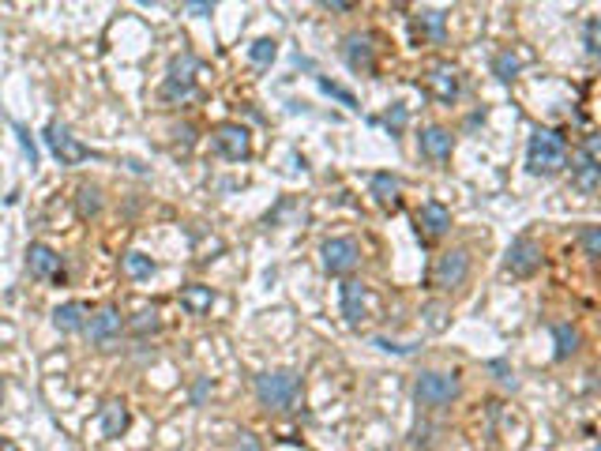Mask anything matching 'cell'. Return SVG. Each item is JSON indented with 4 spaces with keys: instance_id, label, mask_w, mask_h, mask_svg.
Returning <instances> with one entry per match:
<instances>
[{
    "instance_id": "6da1fadb",
    "label": "cell",
    "mask_w": 601,
    "mask_h": 451,
    "mask_svg": "<svg viewBox=\"0 0 601 451\" xmlns=\"http://www.w3.org/2000/svg\"><path fill=\"white\" fill-rule=\"evenodd\" d=\"M568 166V139L556 129H538L526 139V173L530 177H556Z\"/></svg>"
},
{
    "instance_id": "7a4b0ae2",
    "label": "cell",
    "mask_w": 601,
    "mask_h": 451,
    "mask_svg": "<svg viewBox=\"0 0 601 451\" xmlns=\"http://www.w3.org/2000/svg\"><path fill=\"white\" fill-rule=\"evenodd\" d=\"M256 399L263 410L271 413H286V410H294L301 403V395H305V380H301V372L297 369H267L256 376Z\"/></svg>"
},
{
    "instance_id": "3957f363",
    "label": "cell",
    "mask_w": 601,
    "mask_h": 451,
    "mask_svg": "<svg viewBox=\"0 0 601 451\" xmlns=\"http://www.w3.org/2000/svg\"><path fill=\"white\" fill-rule=\"evenodd\" d=\"M413 403L422 410H447L451 403H459L463 395V380L459 372H444V369H422L410 384Z\"/></svg>"
},
{
    "instance_id": "277c9868",
    "label": "cell",
    "mask_w": 601,
    "mask_h": 451,
    "mask_svg": "<svg viewBox=\"0 0 601 451\" xmlns=\"http://www.w3.org/2000/svg\"><path fill=\"white\" fill-rule=\"evenodd\" d=\"M196 71H199V61L192 57V53H180V57H173L166 79H162V87H158V98L166 102V105L188 102L196 95Z\"/></svg>"
},
{
    "instance_id": "5b68a950",
    "label": "cell",
    "mask_w": 601,
    "mask_h": 451,
    "mask_svg": "<svg viewBox=\"0 0 601 451\" xmlns=\"http://www.w3.org/2000/svg\"><path fill=\"white\" fill-rule=\"evenodd\" d=\"M42 139H46V147L53 151V158H57L61 166H79V162H87V158H98V151H90L87 143H79L76 136H71L68 124H61V121H49Z\"/></svg>"
},
{
    "instance_id": "8992f818",
    "label": "cell",
    "mask_w": 601,
    "mask_h": 451,
    "mask_svg": "<svg viewBox=\"0 0 601 451\" xmlns=\"http://www.w3.org/2000/svg\"><path fill=\"white\" fill-rule=\"evenodd\" d=\"M470 279V252L466 248H447L436 256L432 271H429V286L432 290H459Z\"/></svg>"
},
{
    "instance_id": "52a82bcc",
    "label": "cell",
    "mask_w": 601,
    "mask_h": 451,
    "mask_svg": "<svg viewBox=\"0 0 601 451\" xmlns=\"http://www.w3.org/2000/svg\"><path fill=\"white\" fill-rule=\"evenodd\" d=\"M541 263H545V248H541V241H534V238H515L512 245H507V252H504V271L512 279H534L538 271H541Z\"/></svg>"
},
{
    "instance_id": "ba28073f",
    "label": "cell",
    "mask_w": 601,
    "mask_h": 451,
    "mask_svg": "<svg viewBox=\"0 0 601 451\" xmlns=\"http://www.w3.org/2000/svg\"><path fill=\"white\" fill-rule=\"evenodd\" d=\"M87 338H90V347H98V350H113L121 335H124V316L117 305H102V309H95L87 316Z\"/></svg>"
},
{
    "instance_id": "9c48e42d",
    "label": "cell",
    "mask_w": 601,
    "mask_h": 451,
    "mask_svg": "<svg viewBox=\"0 0 601 451\" xmlns=\"http://www.w3.org/2000/svg\"><path fill=\"white\" fill-rule=\"evenodd\" d=\"M320 263L323 271L331 279H342V275H350V271H357L361 263V245L354 238H331V241H323L320 245Z\"/></svg>"
},
{
    "instance_id": "30bf717a",
    "label": "cell",
    "mask_w": 601,
    "mask_h": 451,
    "mask_svg": "<svg viewBox=\"0 0 601 451\" xmlns=\"http://www.w3.org/2000/svg\"><path fill=\"white\" fill-rule=\"evenodd\" d=\"M211 143H214V151L222 155L226 162H248L252 158V132L245 129L241 121H222L214 129Z\"/></svg>"
},
{
    "instance_id": "8fae6325",
    "label": "cell",
    "mask_w": 601,
    "mask_h": 451,
    "mask_svg": "<svg viewBox=\"0 0 601 451\" xmlns=\"http://www.w3.org/2000/svg\"><path fill=\"white\" fill-rule=\"evenodd\" d=\"M27 271H30V279H49V282H57V286L68 279L61 252L53 248V245H46V241H30L27 245Z\"/></svg>"
},
{
    "instance_id": "7c38bea8",
    "label": "cell",
    "mask_w": 601,
    "mask_h": 451,
    "mask_svg": "<svg viewBox=\"0 0 601 451\" xmlns=\"http://www.w3.org/2000/svg\"><path fill=\"white\" fill-rule=\"evenodd\" d=\"M425 90L440 102V105H455L463 95V79H459V68H451V64H432L425 71Z\"/></svg>"
},
{
    "instance_id": "4fadbf2b",
    "label": "cell",
    "mask_w": 601,
    "mask_h": 451,
    "mask_svg": "<svg viewBox=\"0 0 601 451\" xmlns=\"http://www.w3.org/2000/svg\"><path fill=\"white\" fill-rule=\"evenodd\" d=\"M417 155L436 162V166H444L455 155V132L444 129V124H429V129L417 132Z\"/></svg>"
},
{
    "instance_id": "5bb4252c",
    "label": "cell",
    "mask_w": 601,
    "mask_h": 451,
    "mask_svg": "<svg viewBox=\"0 0 601 451\" xmlns=\"http://www.w3.org/2000/svg\"><path fill=\"white\" fill-rule=\"evenodd\" d=\"M338 305H342V316L350 328H361L369 320V286L357 282V279H346L338 286Z\"/></svg>"
},
{
    "instance_id": "9a60e30c",
    "label": "cell",
    "mask_w": 601,
    "mask_h": 451,
    "mask_svg": "<svg viewBox=\"0 0 601 451\" xmlns=\"http://www.w3.org/2000/svg\"><path fill=\"white\" fill-rule=\"evenodd\" d=\"M342 57H346V68L357 71V76H372L376 71V46H372L369 34H346Z\"/></svg>"
},
{
    "instance_id": "2e32d148",
    "label": "cell",
    "mask_w": 601,
    "mask_h": 451,
    "mask_svg": "<svg viewBox=\"0 0 601 451\" xmlns=\"http://www.w3.org/2000/svg\"><path fill=\"white\" fill-rule=\"evenodd\" d=\"M447 233H451V207L436 204V200L422 204V211H417V238L440 241V238H447Z\"/></svg>"
},
{
    "instance_id": "e0dca14e",
    "label": "cell",
    "mask_w": 601,
    "mask_h": 451,
    "mask_svg": "<svg viewBox=\"0 0 601 451\" xmlns=\"http://www.w3.org/2000/svg\"><path fill=\"white\" fill-rule=\"evenodd\" d=\"M129 425H132V413H129V406H124V399H105V403H102V410H98L102 437L117 440V437H124V432H129Z\"/></svg>"
},
{
    "instance_id": "ac0fdd59",
    "label": "cell",
    "mask_w": 601,
    "mask_h": 451,
    "mask_svg": "<svg viewBox=\"0 0 601 451\" xmlns=\"http://www.w3.org/2000/svg\"><path fill=\"white\" fill-rule=\"evenodd\" d=\"M369 196L384 211H398V204H403V180H398L395 173H372L369 177Z\"/></svg>"
},
{
    "instance_id": "d6986e66",
    "label": "cell",
    "mask_w": 601,
    "mask_h": 451,
    "mask_svg": "<svg viewBox=\"0 0 601 451\" xmlns=\"http://www.w3.org/2000/svg\"><path fill=\"white\" fill-rule=\"evenodd\" d=\"M597 185H601V162L590 158V155H579L575 166H572V188L579 196H594Z\"/></svg>"
},
{
    "instance_id": "ffe728a7",
    "label": "cell",
    "mask_w": 601,
    "mask_h": 451,
    "mask_svg": "<svg viewBox=\"0 0 601 451\" xmlns=\"http://www.w3.org/2000/svg\"><path fill=\"white\" fill-rule=\"evenodd\" d=\"M87 316H90V309L83 301H64V305L53 309V328H57L61 335H76V331L87 328Z\"/></svg>"
},
{
    "instance_id": "44dd1931",
    "label": "cell",
    "mask_w": 601,
    "mask_h": 451,
    "mask_svg": "<svg viewBox=\"0 0 601 451\" xmlns=\"http://www.w3.org/2000/svg\"><path fill=\"white\" fill-rule=\"evenodd\" d=\"M413 30L422 34V38L429 42H444V34H447V12L444 8H422L413 15Z\"/></svg>"
},
{
    "instance_id": "7402d4cb",
    "label": "cell",
    "mask_w": 601,
    "mask_h": 451,
    "mask_svg": "<svg viewBox=\"0 0 601 451\" xmlns=\"http://www.w3.org/2000/svg\"><path fill=\"white\" fill-rule=\"evenodd\" d=\"M553 357L556 361H572L575 354H579V347H582V335H579V328H572V323H553Z\"/></svg>"
},
{
    "instance_id": "603a6c76",
    "label": "cell",
    "mask_w": 601,
    "mask_h": 451,
    "mask_svg": "<svg viewBox=\"0 0 601 451\" xmlns=\"http://www.w3.org/2000/svg\"><path fill=\"white\" fill-rule=\"evenodd\" d=\"M211 305H214V290H211V286H204V282H192V286L180 290V309L192 313V316L211 313Z\"/></svg>"
},
{
    "instance_id": "cb8c5ba5",
    "label": "cell",
    "mask_w": 601,
    "mask_h": 451,
    "mask_svg": "<svg viewBox=\"0 0 601 451\" xmlns=\"http://www.w3.org/2000/svg\"><path fill=\"white\" fill-rule=\"evenodd\" d=\"M102 207H105V200H102V188H98V185H79V188H76V211H79L83 222L98 219Z\"/></svg>"
},
{
    "instance_id": "d4e9b609",
    "label": "cell",
    "mask_w": 601,
    "mask_h": 451,
    "mask_svg": "<svg viewBox=\"0 0 601 451\" xmlns=\"http://www.w3.org/2000/svg\"><path fill=\"white\" fill-rule=\"evenodd\" d=\"M519 71H522V57H519L515 49H500L497 57H493V76H497L500 83H512Z\"/></svg>"
},
{
    "instance_id": "484cf974",
    "label": "cell",
    "mask_w": 601,
    "mask_h": 451,
    "mask_svg": "<svg viewBox=\"0 0 601 451\" xmlns=\"http://www.w3.org/2000/svg\"><path fill=\"white\" fill-rule=\"evenodd\" d=\"M279 57V42L275 38H256L248 46V61L256 64V68H267V64H275Z\"/></svg>"
},
{
    "instance_id": "4316f807",
    "label": "cell",
    "mask_w": 601,
    "mask_h": 451,
    "mask_svg": "<svg viewBox=\"0 0 601 451\" xmlns=\"http://www.w3.org/2000/svg\"><path fill=\"white\" fill-rule=\"evenodd\" d=\"M124 271H129V279L143 282V279H151V275H154L158 263H154L151 256H143V252H129V256H124Z\"/></svg>"
},
{
    "instance_id": "83f0119b",
    "label": "cell",
    "mask_w": 601,
    "mask_h": 451,
    "mask_svg": "<svg viewBox=\"0 0 601 451\" xmlns=\"http://www.w3.org/2000/svg\"><path fill=\"white\" fill-rule=\"evenodd\" d=\"M124 328H132L136 335H154V331L162 328V320H158L154 309H143V313H136L132 320H124Z\"/></svg>"
},
{
    "instance_id": "f1b7e54d",
    "label": "cell",
    "mask_w": 601,
    "mask_h": 451,
    "mask_svg": "<svg viewBox=\"0 0 601 451\" xmlns=\"http://www.w3.org/2000/svg\"><path fill=\"white\" fill-rule=\"evenodd\" d=\"M316 87L323 90V95L327 98H335V102H342L346 105V110H361V105H357V98L350 95V90H346V87H338V83H331V79H323V76H316Z\"/></svg>"
},
{
    "instance_id": "f546056e",
    "label": "cell",
    "mask_w": 601,
    "mask_h": 451,
    "mask_svg": "<svg viewBox=\"0 0 601 451\" xmlns=\"http://www.w3.org/2000/svg\"><path fill=\"white\" fill-rule=\"evenodd\" d=\"M12 129H15V136H20V147H23L27 162H30V170H34V166H38V162H42V151H38V143H34V136H30V129H27L23 121H15Z\"/></svg>"
},
{
    "instance_id": "4dcf8cb0",
    "label": "cell",
    "mask_w": 601,
    "mask_h": 451,
    "mask_svg": "<svg viewBox=\"0 0 601 451\" xmlns=\"http://www.w3.org/2000/svg\"><path fill=\"white\" fill-rule=\"evenodd\" d=\"M406 121H410V113H406V105L403 102H395L391 110H388V117H384V124H388V132L398 139L403 136V129H406Z\"/></svg>"
},
{
    "instance_id": "1f68e13d",
    "label": "cell",
    "mask_w": 601,
    "mask_h": 451,
    "mask_svg": "<svg viewBox=\"0 0 601 451\" xmlns=\"http://www.w3.org/2000/svg\"><path fill=\"white\" fill-rule=\"evenodd\" d=\"M579 245H582V252H587L590 260H597L601 256V233H597V226H582L579 230Z\"/></svg>"
},
{
    "instance_id": "d6a6232c",
    "label": "cell",
    "mask_w": 601,
    "mask_h": 451,
    "mask_svg": "<svg viewBox=\"0 0 601 451\" xmlns=\"http://www.w3.org/2000/svg\"><path fill=\"white\" fill-rule=\"evenodd\" d=\"M372 347H380L384 354H398V357H410V354H417V342H391V338H372Z\"/></svg>"
},
{
    "instance_id": "836d02e7",
    "label": "cell",
    "mask_w": 601,
    "mask_h": 451,
    "mask_svg": "<svg viewBox=\"0 0 601 451\" xmlns=\"http://www.w3.org/2000/svg\"><path fill=\"white\" fill-rule=\"evenodd\" d=\"M432 425L429 422H417L413 429H410V447H432Z\"/></svg>"
},
{
    "instance_id": "e575fe53",
    "label": "cell",
    "mask_w": 601,
    "mask_h": 451,
    "mask_svg": "<svg viewBox=\"0 0 601 451\" xmlns=\"http://www.w3.org/2000/svg\"><path fill=\"white\" fill-rule=\"evenodd\" d=\"M597 15H590V20H587V27H582V42H587V53H590V57H597Z\"/></svg>"
},
{
    "instance_id": "d590c367",
    "label": "cell",
    "mask_w": 601,
    "mask_h": 451,
    "mask_svg": "<svg viewBox=\"0 0 601 451\" xmlns=\"http://www.w3.org/2000/svg\"><path fill=\"white\" fill-rule=\"evenodd\" d=\"M488 369H493V372H500V376H497L500 384L515 388V372H512V365H507V361H488Z\"/></svg>"
},
{
    "instance_id": "8d00e7d4",
    "label": "cell",
    "mask_w": 601,
    "mask_h": 451,
    "mask_svg": "<svg viewBox=\"0 0 601 451\" xmlns=\"http://www.w3.org/2000/svg\"><path fill=\"white\" fill-rule=\"evenodd\" d=\"M237 451H263L256 432H237Z\"/></svg>"
},
{
    "instance_id": "74e56055",
    "label": "cell",
    "mask_w": 601,
    "mask_h": 451,
    "mask_svg": "<svg viewBox=\"0 0 601 451\" xmlns=\"http://www.w3.org/2000/svg\"><path fill=\"white\" fill-rule=\"evenodd\" d=\"M211 388H214V384H211V376H204V380H199V384L192 388V406H199V403H204Z\"/></svg>"
},
{
    "instance_id": "f35d334b",
    "label": "cell",
    "mask_w": 601,
    "mask_h": 451,
    "mask_svg": "<svg viewBox=\"0 0 601 451\" xmlns=\"http://www.w3.org/2000/svg\"><path fill=\"white\" fill-rule=\"evenodd\" d=\"M425 316H429V328H432V331H440V328H444V309H440V305H429Z\"/></svg>"
},
{
    "instance_id": "ab89813d",
    "label": "cell",
    "mask_w": 601,
    "mask_h": 451,
    "mask_svg": "<svg viewBox=\"0 0 601 451\" xmlns=\"http://www.w3.org/2000/svg\"><path fill=\"white\" fill-rule=\"evenodd\" d=\"M597 143H601V136H597V132H587V136H582V151H579V155L597 158Z\"/></svg>"
},
{
    "instance_id": "60d3db41",
    "label": "cell",
    "mask_w": 601,
    "mask_h": 451,
    "mask_svg": "<svg viewBox=\"0 0 601 451\" xmlns=\"http://www.w3.org/2000/svg\"><path fill=\"white\" fill-rule=\"evenodd\" d=\"M357 4H350V0H323V12H354Z\"/></svg>"
},
{
    "instance_id": "b9f144b4",
    "label": "cell",
    "mask_w": 601,
    "mask_h": 451,
    "mask_svg": "<svg viewBox=\"0 0 601 451\" xmlns=\"http://www.w3.org/2000/svg\"><path fill=\"white\" fill-rule=\"evenodd\" d=\"M192 15H207V12H214V4H211V0H196V4H185Z\"/></svg>"
},
{
    "instance_id": "7bdbcfd3",
    "label": "cell",
    "mask_w": 601,
    "mask_h": 451,
    "mask_svg": "<svg viewBox=\"0 0 601 451\" xmlns=\"http://www.w3.org/2000/svg\"><path fill=\"white\" fill-rule=\"evenodd\" d=\"M0 451H20V447H15L8 437H0Z\"/></svg>"
},
{
    "instance_id": "ee69618b",
    "label": "cell",
    "mask_w": 601,
    "mask_h": 451,
    "mask_svg": "<svg viewBox=\"0 0 601 451\" xmlns=\"http://www.w3.org/2000/svg\"><path fill=\"white\" fill-rule=\"evenodd\" d=\"M0 406H4V380H0Z\"/></svg>"
}]
</instances>
